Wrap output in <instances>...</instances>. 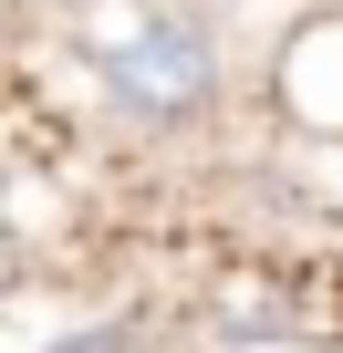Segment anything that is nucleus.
<instances>
[{
	"label": "nucleus",
	"instance_id": "1",
	"mask_svg": "<svg viewBox=\"0 0 343 353\" xmlns=\"http://www.w3.org/2000/svg\"><path fill=\"white\" fill-rule=\"evenodd\" d=\"M104 94L135 114V125H198L219 104V32L198 11H156L115 63H104Z\"/></svg>",
	"mask_w": 343,
	"mask_h": 353
},
{
	"label": "nucleus",
	"instance_id": "2",
	"mask_svg": "<svg viewBox=\"0 0 343 353\" xmlns=\"http://www.w3.org/2000/svg\"><path fill=\"white\" fill-rule=\"evenodd\" d=\"M271 94H281V114L291 125H312V135H343V11L322 0V11L281 42V63H271Z\"/></svg>",
	"mask_w": 343,
	"mask_h": 353
},
{
	"label": "nucleus",
	"instance_id": "3",
	"mask_svg": "<svg viewBox=\"0 0 343 353\" xmlns=\"http://www.w3.org/2000/svg\"><path fill=\"white\" fill-rule=\"evenodd\" d=\"M208 322H219V332H291L302 312H291V291H281L271 270H229V281L208 291Z\"/></svg>",
	"mask_w": 343,
	"mask_h": 353
},
{
	"label": "nucleus",
	"instance_id": "4",
	"mask_svg": "<svg viewBox=\"0 0 343 353\" xmlns=\"http://www.w3.org/2000/svg\"><path fill=\"white\" fill-rule=\"evenodd\" d=\"M146 21H156L146 0H84V11H73V42H84V52H94V73H104V63H115Z\"/></svg>",
	"mask_w": 343,
	"mask_h": 353
},
{
	"label": "nucleus",
	"instance_id": "5",
	"mask_svg": "<svg viewBox=\"0 0 343 353\" xmlns=\"http://www.w3.org/2000/svg\"><path fill=\"white\" fill-rule=\"evenodd\" d=\"M42 353H125V322H84V332H52Z\"/></svg>",
	"mask_w": 343,
	"mask_h": 353
},
{
	"label": "nucleus",
	"instance_id": "6",
	"mask_svg": "<svg viewBox=\"0 0 343 353\" xmlns=\"http://www.w3.org/2000/svg\"><path fill=\"white\" fill-rule=\"evenodd\" d=\"M333 11H343V0H333Z\"/></svg>",
	"mask_w": 343,
	"mask_h": 353
},
{
	"label": "nucleus",
	"instance_id": "7",
	"mask_svg": "<svg viewBox=\"0 0 343 353\" xmlns=\"http://www.w3.org/2000/svg\"><path fill=\"white\" fill-rule=\"evenodd\" d=\"M73 11H84V0H73Z\"/></svg>",
	"mask_w": 343,
	"mask_h": 353
}]
</instances>
